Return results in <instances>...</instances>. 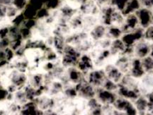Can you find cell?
Segmentation results:
<instances>
[{
  "mask_svg": "<svg viewBox=\"0 0 153 115\" xmlns=\"http://www.w3.org/2000/svg\"><path fill=\"white\" fill-rule=\"evenodd\" d=\"M135 14L138 18L140 27L145 28V29L152 24L153 13L152 11L150 9L141 7L135 12Z\"/></svg>",
  "mask_w": 153,
  "mask_h": 115,
  "instance_id": "cell-1",
  "label": "cell"
},
{
  "mask_svg": "<svg viewBox=\"0 0 153 115\" xmlns=\"http://www.w3.org/2000/svg\"><path fill=\"white\" fill-rule=\"evenodd\" d=\"M142 66L145 73L153 72V58L151 56H147L141 61Z\"/></svg>",
  "mask_w": 153,
  "mask_h": 115,
  "instance_id": "cell-2",
  "label": "cell"
},
{
  "mask_svg": "<svg viewBox=\"0 0 153 115\" xmlns=\"http://www.w3.org/2000/svg\"><path fill=\"white\" fill-rule=\"evenodd\" d=\"M141 7L146 8L150 10L153 9V0H139Z\"/></svg>",
  "mask_w": 153,
  "mask_h": 115,
  "instance_id": "cell-3",
  "label": "cell"
},
{
  "mask_svg": "<svg viewBox=\"0 0 153 115\" xmlns=\"http://www.w3.org/2000/svg\"><path fill=\"white\" fill-rule=\"evenodd\" d=\"M13 1H14V4L16 9H22L26 7V0H13Z\"/></svg>",
  "mask_w": 153,
  "mask_h": 115,
  "instance_id": "cell-4",
  "label": "cell"
},
{
  "mask_svg": "<svg viewBox=\"0 0 153 115\" xmlns=\"http://www.w3.org/2000/svg\"><path fill=\"white\" fill-rule=\"evenodd\" d=\"M150 56H151L153 58V44L151 45L150 46Z\"/></svg>",
  "mask_w": 153,
  "mask_h": 115,
  "instance_id": "cell-5",
  "label": "cell"
}]
</instances>
